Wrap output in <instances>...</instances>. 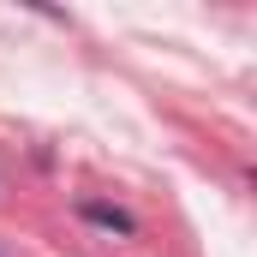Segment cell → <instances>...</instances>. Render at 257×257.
Instances as JSON below:
<instances>
[{"instance_id":"cell-1","label":"cell","mask_w":257,"mask_h":257,"mask_svg":"<svg viewBox=\"0 0 257 257\" xmlns=\"http://www.w3.org/2000/svg\"><path fill=\"white\" fill-rule=\"evenodd\" d=\"M78 215H84L90 227H102V233H120V239H132V233H138V221H132L120 203H96V197H84V203H78Z\"/></svg>"}]
</instances>
